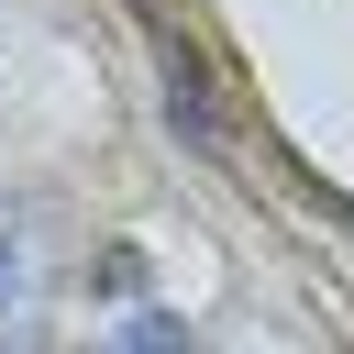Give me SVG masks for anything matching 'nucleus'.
<instances>
[{"label":"nucleus","mask_w":354,"mask_h":354,"mask_svg":"<svg viewBox=\"0 0 354 354\" xmlns=\"http://www.w3.org/2000/svg\"><path fill=\"white\" fill-rule=\"evenodd\" d=\"M0 354H44V266L22 232H0Z\"/></svg>","instance_id":"f257e3e1"},{"label":"nucleus","mask_w":354,"mask_h":354,"mask_svg":"<svg viewBox=\"0 0 354 354\" xmlns=\"http://www.w3.org/2000/svg\"><path fill=\"white\" fill-rule=\"evenodd\" d=\"M88 354H199V343H188L177 310H133V321H122L111 343H88Z\"/></svg>","instance_id":"f03ea898"}]
</instances>
